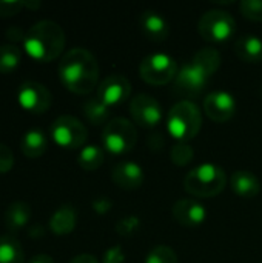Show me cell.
Returning a JSON list of instances; mask_svg holds the SVG:
<instances>
[{
    "mask_svg": "<svg viewBox=\"0 0 262 263\" xmlns=\"http://www.w3.org/2000/svg\"><path fill=\"white\" fill-rule=\"evenodd\" d=\"M0 263H25L22 243L14 234L0 236Z\"/></svg>",
    "mask_w": 262,
    "mask_h": 263,
    "instance_id": "7402d4cb",
    "label": "cell"
},
{
    "mask_svg": "<svg viewBox=\"0 0 262 263\" xmlns=\"http://www.w3.org/2000/svg\"><path fill=\"white\" fill-rule=\"evenodd\" d=\"M25 8H28V9H37V8H40V2H26L25 0Z\"/></svg>",
    "mask_w": 262,
    "mask_h": 263,
    "instance_id": "74e56055",
    "label": "cell"
},
{
    "mask_svg": "<svg viewBox=\"0 0 262 263\" xmlns=\"http://www.w3.org/2000/svg\"><path fill=\"white\" fill-rule=\"evenodd\" d=\"M204 111L216 123L229 122L236 112V100L227 91H213L204 99Z\"/></svg>",
    "mask_w": 262,
    "mask_h": 263,
    "instance_id": "4fadbf2b",
    "label": "cell"
},
{
    "mask_svg": "<svg viewBox=\"0 0 262 263\" xmlns=\"http://www.w3.org/2000/svg\"><path fill=\"white\" fill-rule=\"evenodd\" d=\"M131 94V82L120 74L105 77L97 86V99L107 106H117L124 103Z\"/></svg>",
    "mask_w": 262,
    "mask_h": 263,
    "instance_id": "7c38bea8",
    "label": "cell"
},
{
    "mask_svg": "<svg viewBox=\"0 0 262 263\" xmlns=\"http://www.w3.org/2000/svg\"><path fill=\"white\" fill-rule=\"evenodd\" d=\"M51 137L63 149H79L85 145L88 131L79 119L60 116L51 125Z\"/></svg>",
    "mask_w": 262,
    "mask_h": 263,
    "instance_id": "9c48e42d",
    "label": "cell"
},
{
    "mask_svg": "<svg viewBox=\"0 0 262 263\" xmlns=\"http://www.w3.org/2000/svg\"><path fill=\"white\" fill-rule=\"evenodd\" d=\"M103 160H105L103 148H100L97 145L83 146L77 156V163L83 171H96L97 168L102 166Z\"/></svg>",
    "mask_w": 262,
    "mask_h": 263,
    "instance_id": "603a6c76",
    "label": "cell"
},
{
    "mask_svg": "<svg viewBox=\"0 0 262 263\" xmlns=\"http://www.w3.org/2000/svg\"><path fill=\"white\" fill-rule=\"evenodd\" d=\"M22 62V51L17 45H2L0 46V74L14 72Z\"/></svg>",
    "mask_w": 262,
    "mask_h": 263,
    "instance_id": "d4e9b609",
    "label": "cell"
},
{
    "mask_svg": "<svg viewBox=\"0 0 262 263\" xmlns=\"http://www.w3.org/2000/svg\"><path fill=\"white\" fill-rule=\"evenodd\" d=\"M137 143L136 126L124 117L111 119L102 131V148L108 153L120 156L130 153Z\"/></svg>",
    "mask_w": 262,
    "mask_h": 263,
    "instance_id": "8992f818",
    "label": "cell"
},
{
    "mask_svg": "<svg viewBox=\"0 0 262 263\" xmlns=\"http://www.w3.org/2000/svg\"><path fill=\"white\" fill-rule=\"evenodd\" d=\"M14 166V154L9 146L0 143V174H6Z\"/></svg>",
    "mask_w": 262,
    "mask_h": 263,
    "instance_id": "1f68e13d",
    "label": "cell"
},
{
    "mask_svg": "<svg viewBox=\"0 0 262 263\" xmlns=\"http://www.w3.org/2000/svg\"><path fill=\"white\" fill-rule=\"evenodd\" d=\"M141 227H142V222H141L139 217H136V216H125V217L117 220L116 231L122 237H131V236H134L141 230Z\"/></svg>",
    "mask_w": 262,
    "mask_h": 263,
    "instance_id": "83f0119b",
    "label": "cell"
},
{
    "mask_svg": "<svg viewBox=\"0 0 262 263\" xmlns=\"http://www.w3.org/2000/svg\"><path fill=\"white\" fill-rule=\"evenodd\" d=\"M173 219L182 227H199L207 219V211L202 203L195 199H181L173 205Z\"/></svg>",
    "mask_w": 262,
    "mask_h": 263,
    "instance_id": "5bb4252c",
    "label": "cell"
},
{
    "mask_svg": "<svg viewBox=\"0 0 262 263\" xmlns=\"http://www.w3.org/2000/svg\"><path fill=\"white\" fill-rule=\"evenodd\" d=\"M236 55L247 63H258L262 60V40L253 34L241 35L235 43Z\"/></svg>",
    "mask_w": 262,
    "mask_h": 263,
    "instance_id": "ffe728a7",
    "label": "cell"
},
{
    "mask_svg": "<svg viewBox=\"0 0 262 263\" xmlns=\"http://www.w3.org/2000/svg\"><path fill=\"white\" fill-rule=\"evenodd\" d=\"M59 79L74 94H88L97 88L99 63L85 48H71L59 62Z\"/></svg>",
    "mask_w": 262,
    "mask_h": 263,
    "instance_id": "6da1fadb",
    "label": "cell"
},
{
    "mask_svg": "<svg viewBox=\"0 0 262 263\" xmlns=\"http://www.w3.org/2000/svg\"><path fill=\"white\" fill-rule=\"evenodd\" d=\"M242 15L253 22H262V0H242L239 3Z\"/></svg>",
    "mask_w": 262,
    "mask_h": 263,
    "instance_id": "f1b7e54d",
    "label": "cell"
},
{
    "mask_svg": "<svg viewBox=\"0 0 262 263\" xmlns=\"http://www.w3.org/2000/svg\"><path fill=\"white\" fill-rule=\"evenodd\" d=\"M139 26L147 39L151 42H164L170 35L168 22L156 11L147 9L139 17Z\"/></svg>",
    "mask_w": 262,
    "mask_h": 263,
    "instance_id": "2e32d148",
    "label": "cell"
},
{
    "mask_svg": "<svg viewBox=\"0 0 262 263\" xmlns=\"http://www.w3.org/2000/svg\"><path fill=\"white\" fill-rule=\"evenodd\" d=\"M20 149L25 157L37 159L46 153L48 139L40 129H29L23 134V137L20 140Z\"/></svg>",
    "mask_w": 262,
    "mask_h": 263,
    "instance_id": "44dd1931",
    "label": "cell"
},
{
    "mask_svg": "<svg viewBox=\"0 0 262 263\" xmlns=\"http://www.w3.org/2000/svg\"><path fill=\"white\" fill-rule=\"evenodd\" d=\"M227 186L225 171L215 163H202L193 168L184 179V188L193 197L208 199L219 196Z\"/></svg>",
    "mask_w": 262,
    "mask_h": 263,
    "instance_id": "277c9868",
    "label": "cell"
},
{
    "mask_svg": "<svg viewBox=\"0 0 262 263\" xmlns=\"http://www.w3.org/2000/svg\"><path fill=\"white\" fill-rule=\"evenodd\" d=\"M76 225H77V211L71 205L59 206L49 219V230L54 236L59 237L71 234Z\"/></svg>",
    "mask_w": 262,
    "mask_h": 263,
    "instance_id": "ac0fdd59",
    "label": "cell"
},
{
    "mask_svg": "<svg viewBox=\"0 0 262 263\" xmlns=\"http://www.w3.org/2000/svg\"><path fill=\"white\" fill-rule=\"evenodd\" d=\"M23 8H25V0H17V2L0 0V17H2V18L14 17V15H17Z\"/></svg>",
    "mask_w": 262,
    "mask_h": 263,
    "instance_id": "f546056e",
    "label": "cell"
},
{
    "mask_svg": "<svg viewBox=\"0 0 262 263\" xmlns=\"http://www.w3.org/2000/svg\"><path fill=\"white\" fill-rule=\"evenodd\" d=\"M145 263H178V254L168 245H156L147 254Z\"/></svg>",
    "mask_w": 262,
    "mask_h": 263,
    "instance_id": "484cf974",
    "label": "cell"
},
{
    "mask_svg": "<svg viewBox=\"0 0 262 263\" xmlns=\"http://www.w3.org/2000/svg\"><path fill=\"white\" fill-rule=\"evenodd\" d=\"M19 105L31 114H45L53 105V96L49 89L34 80H26L17 91Z\"/></svg>",
    "mask_w": 262,
    "mask_h": 263,
    "instance_id": "30bf717a",
    "label": "cell"
},
{
    "mask_svg": "<svg viewBox=\"0 0 262 263\" xmlns=\"http://www.w3.org/2000/svg\"><path fill=\"white\" fill-rule=\"evenodd\" d=\"M83 114L88 119V122L94 126L99 125H107L110 120V106H107L102 100L97 97H91L85 102L83 105Z\"/></svg>",
    "mask_w": 262,
    "mask_h": 263,
    "instance_id": "cb8c5ba5",
    "label": "cell"
},
{
    "mask_svg": "<svg viewBox=\"0 0 262 263\" xmlns=\"http://www.w3.org/2000/svg\"><path fill=\"white\" fill-rule=\"evenodd\" d=\"M111 206H113V202H111L110 199H107V197H97V199L93 202V210H94V213H96V214H100V216L107 214V213L111 210Z\"/></svg>",
    "mask_w": 262,
    "mask_h": 263,
    "instance_id": "d6a6232c",
    "label": "cell"
},
{
    "mask_svg": "<svg viewBox=\"0 0 262 263\" xmlns=\"http://www.w3.org/2000/svg\"><path fill=\"white\" fill-rule=\"evenodd\" d=\"M111 180L120 190L133 191L142 186L145 174L141 165L134 162H120L111 171Z\"/></svg>",
    "mask_w": 262,
    "mask_h": 263,
    "instance_id": "9a60e30c",
    "label": "cell"
},
{
    "mask_svg": "<svg viewBox=\"0 0 262 263\" xmlns=\"http://www.w3.org/2000/svg\"><path fill=\"white\" fill-rule=\"evenodd\" d=\"M221 66V55L215 48H202L190 63H185L174 79V89L187 97L199 96Z\"/></svg>",
    "mask_w": 262,
    "mask_h": 263,
    "instance_id": "7a4b0ae2",
    "label": "cell"
},
{
    "mask_svg": "<svg viewBox=\"0 0 262 263\" xmlns=\"http://www.w3.org/2000/svg\"><path fill=\"white\" fill-rule=\"evenodd\" d=\"M65 43V32L59 23L54 20H39L26 31L23 48L32 60L49 63L63 52Z\"/></svg>",
    "mask_w": 262,
    "mask_h": 263,
    "instance_id": "3957f363",
    "label": "cell"
},
{
    "mask_svg": "<svg viewBox=\"0 0 262 263\" xmlns=\"http://www.w3.org/2000/svg\"><path fill=\"white\" fill-rule=\"evenodd\" d=\"M69 263H99V260L93 254H79V256L73 257Z\"/></svg>",
    "mask_w": 262,
    "mask_h": 263,
    "instance_id": "e575fe53",
    "label": "cell"
},
{
    "mask_svg": "<svg viewBox=\"0 0 262 263\" xmlns=\"http://www.w3.org/2000/svg\"><path fill=\"white\" fill-rule=\"evenodd\" d=\"M202 128V116L199 108L190 100H181L171 106L167 117L168 133L179 142L195 139Z\"/></svg>",
    "mask_w": 262,
    "mask_h": 263,
    "instance_id": "5b68a950",
    "label": "cell"
},
{
    "mask_svg": "<svg viewBox=\"0 0 262 263\" xmlns=\"http://www.w3.org/2000/svg\"><path fill=\"white\" fill-rule=\"evenodd\" d=\"M133 120L142 128H154L162 120V106L150 94H137L130 102Z\"/></svg>",
    "mask_w": 262,
    "mask_h": 263,
    "instance_id": "8fae6325",
    "label": "cell"
},
{
    "mask_svg": "<svg viewBox=\"0 0 262 263\" xmlns=\"http://www.w3.org/2000/svg\"><path fill=\"white\" fill-rule=\"evenodd\" d=\"M3 217H5L6 228L11 233H17L29 223V220L32 217V211H31V206L28 203L14 202L5 210Z\"/></svg>",
    "mask_w": 262,
    "mask_h": 263,
    "instance_id": "d6986e66",
    "label": "cell"
},
{
    "mask_svg": "<svg viewBox=\"0 0 262 263\" xmlns=\"http://www.w3.org/2000/svg\"><path fill=\"white\" fill-rule=\"evenodd\" d=\"M5 34H6V39H9V40H12V42H23L25 37H26V32H23V31H22L20 28H17V26L8 28Z\"/></svg>",
    "mask_w": 262,
    "mask_h": 263,
    "instance_id": "836d02e7",
    "label": "cell"
},
{
    "mask_svg": "<svg viewBox=\"0 0 262 263\" xmlns=\"http://www.w3.org/2000/svg\"><path fill=\"white\" fill-rule=\"evenodd\" d=\"M139 74L144 82L161 86L167 85L178 76V63L168 54H150L139 65Z\"/></svg>",
    "mask_w": 262,
    "mask_h": 263,
    "instance_id": "ba28073f",
    "label": "cell"
},
{
    "mask_svg": "<svg viewBox=\"0 0 262 263\" xmlns=\"http://www.w3.org/2000/svg\"><path fill=\"white\" fill-rule=\"evenodd\" d=\"M45 234V231H43V228L40 227V225H34L31 230H29V237H32V239H39V237H42Z\"/></svg>",
    "mask_w": 262,
    "mask_h": 263,
    "instance_id": "8d00e7d4",
    "label": "cell"
},
{
    "mask_svg": "<svg viewBox=\"0 0 262 263\" xmlns=\"http://www.w3.org/2000/svg\"><path fill=\"white\" fill-rule=\"evenodd\" d=\"M125 260H127V253L120 245L110 247L102 256V263H125Z\"/></svg>",
    "mask_w": 262,
    "mask_h": 263,
    "instance_id": "4dcf8cb0",
    "label": "cell"
},
{
    "mask_svg": "<svg viewBox=\"0 0 262 263\" xmlns=\"http://www.w3.org/2000/svg\"><path fill=\"white\" fill-rule=\"evenodd\" d=\"M29 263H54V260L48 254H37L29 260Z\"/></svg>",
    "mask_w": 262,
    "mask_h": 263,
    "instance_id": "d590c367",
    "label": "cell"
},
{
    "mask_svg": "<svg viewBox=\"0 0 262 263\" xmlns=\"http://www.w3.org/2000/svg\"><path fill=\"white\" fill-rule=\"evenodd\" d=\"M230 186L241 199H255L261 193V182L252 171H235L230 177Z\"/></svg>",
    "mask_w": 262,
    "mask_h": 263,
    "instance_id": "e0dca14e",
    "label": "cell"
},
{
    "mask_svg": "<svg viewBox=\"0 0 262 263\" xmlns=\"http://www.w3.org/2000/svg\"><path fill=\"white\" fill-rule=\"evenodd\" d=\"M198 31L204 40L216 43L227 42L236 32V22L229 12L222 9H210L199 18Z\"/></svg>",
    "mask_w": 262,
    "mask_h": 263,
    "instance_id": "52a82bcc",
    "label": "cell"
},
{
    "mask_svg": "<svg viewBox=\"0 0 262 263\" xmlns=\"http://www.w3.org/2000/svg\"><path fill=\"white\" fill-rule=\"evenodd\" d=\"M193 157H195V151L188 145V142H179L170 151V159H171V162L176 166H187V165H190Z\"/></svg>",
    "mask_w": 262,
    "mask_h": 263,
    "instance_id": "4316f807",
    "label": "cell"
}]
</instances>
